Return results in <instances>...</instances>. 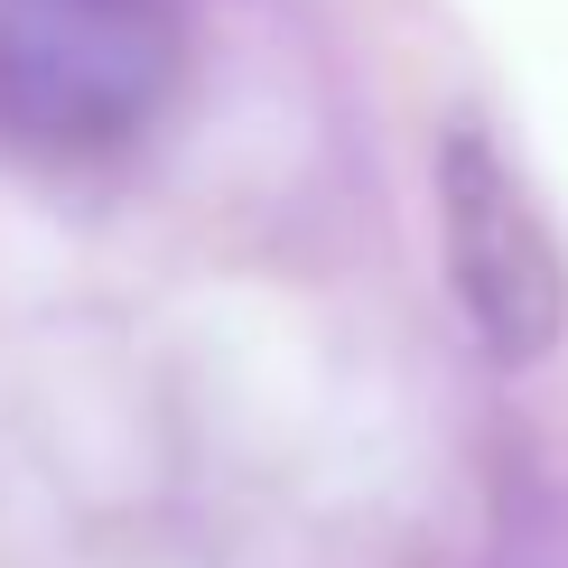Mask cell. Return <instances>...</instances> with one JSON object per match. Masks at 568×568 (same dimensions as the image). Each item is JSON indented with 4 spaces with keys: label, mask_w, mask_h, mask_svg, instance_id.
<instances>
[{
    "label": "cell",
    "mask_w": 568,
    "mask_h": 568,
    "mask_svg": "<svg viewBox=\"0 0 568 568\" xmlns=\"http://www.w3.org/2000/svg\"><path fill=\"white\" fill-rule=\"evenodd\" d=\"M186 75V0H0V140L112 159Z\"/></svg>",
    "instance_id": "cell-1"
},
{
    "label": "cell",
    "mask_w": 568,
    "mask_h": 568,
    "mask_svg": "<svg viewBox=\"0 0 568 568\" xmlns=\"http://www.w3.org/2000/svg\"><path fill=\"white\" fill-rule=\"evenodd\" d=\"M438 233H447V280H457L476 345L494 364L550 354L568 326V262L485 122L438 131Z\"/></svg>",
    "instance_id": "cell-2"
}]
</instances>
